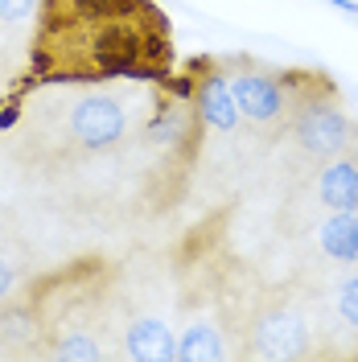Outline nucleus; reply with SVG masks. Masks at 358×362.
<instances>
[{
    "label": "nucleus",
    "mask_w": 358,
    "mask_h": 362,
    "mask_svg": "<svg viewBox=\"0 0 358 362\" xmlns=\"http://www.w3.org/2000/svg\"><path fill=\"white\" fill-rule=\"evenodd\" d=\"M309 350V334L296 309L276 305L255 321V354L264 358H301Z\"/></svg>",
    "instance_id": "nucleus-6"
},
{
    "label": "nucleus",
    "mask_w": 358,
    "mask_h": 362,
    "mask_svg": "<svg viewBox=\"0 0 358 362\" xmlns=\"http://www.w3.org/2000/svg\"><path fill=\"white\" fill-rule=\"evenodd\" d=\"M185 78H190V99L198 107L202 124L223 136L235 132L243 112L235 103V90H231V78H226V70H223V58H214V54L190 58L185 62Z\"/></svg>",
    "instance_id": "nucleus-4"
},
{
    "label": "nucleus",
    "mask_w": 358,
    "mask_h": 362,
    "mask_svg": "<svg viewBox=\"0 0 358 362\" xmlns=\"http://www.w3.org/2000/svg\"><path fill=\"white\" fill-rule=\"evenodd\" d=\"M124 346H128V358L140 362H165V358H178V346H173V334L161 317H140L128 325L124 334Z\"/></svg>",
    "instance_id": "nucleus-8"
},
{
    "label": "nucleus",
    "mask_w": 358,
    "mask_h": 362,
    "mask_svg": "<svg viewBox=\"0 0 358 362\" xmlns=\"http://www.w3.org/2000/svg\"><path fill=\"white\" fill-rule=\"evenodd\" d=\"M317 198L330 210H358V160L354 157L325 160V169L317 177Z\"/></svg>",
    "instance_id": "nucleus-7"
},
{
    "label": "nucleus",
    "mask_w": 358,
    "mask_h": 362,
    "mask_svg": "<svg viewBox=\"0 0 358 362\" xmlns=\"http://www.w3.org/2000/svg\"><path fill=\"white\" fill-rule=\"evenodd\" d=\"M325 4H334V8H342V13H354L358 17V0H325Z\"/></svg>",
    "instance_id": "nucleus-14"
},
{
    "label": "nucleus",
    "mask_w": 358,
    "mask_h": 362,
    "mask_svg": "<svg viewBox=\"0 0 358 362\" xmlns=\"http://www.w3.org/2000/svg\"><path fill=\"white\" fill-rule=\"evenodd\" d=\"M284 87H289V132L301 144V153L317 160L346 157L354 148V119L342 107L337 87L321 70H280Z\"/></svg>",
    "instance_id": "nucleus-2"
},
{
    "label": "nucleus",
    "mask_w": 358,
    "mask_h": 362,
    "mask_svg": "<svg viewBox=\"0 0 358 362\" xmlns=\"http://www.w3.org/2000/svg\"><path fill=\"white\" fill-rule=\"evenodd\" d=\"M337 313H342L346 325L358 329V276H346L342 280V288H337Z\"/></svg>",
    "instance_id": "nucleus-11"
},
{
    "label": "nucleus",
    "mask_w": 358,
    "mask_h": 362,
    "mask_svg": "<svg viewBox=\"0 0 358 362\" xmlns=\"http://www.w3.org/2000/svg\"><path fill=\"white\" fill-rule=\"evenodd\" d=\"M124 128H128V115L120 107V99H112V95H87L70 112V136L87 153H103V148L120 144Z\"/></svg>",
    "instance_id": "nucleus-5"
},
{
    "label": "nucleus",
    "mask_w": 358,
    "mask_h": 362,
    "mask_svg": "<svg viewBox=\"0 0 358 362\" xmlns=\"http://www.w3.org/2000/svg\"><path fill=\"white\" fill-rule=\"evenodd\" d=\"M37 17V0H0V25H21Z\"/></svg>",
    "instance_id": "nucleus-12"
},
{
    "label": "nucleus",
    "mask_w": 358,
    "mask_h": 362,
    "mask_svg": "<svg viewBox=\"0 0 358 362\" xmlns=\"http://www.w3.org/2000/svg\"><path fill=\"white\" fill-rule=\"evenodd\" d=\"M13 284H17V272H13L8 264H4V259H0V300L13 293Z\"/></svg>",
    "instance_id": "nucleus-13"
},
{
    "label": "nucleus",
    "mask_w": 358,
    "mask_h": 362,
    "mask_svg": "<svg viewBox=\"0 0 358 362\" xmlns=\"http://www.w3.org/2000/svg\"><path fill=\"white\" fill-rule=\"evenodd\" d=\"M50 354H54V358H99L103 350H99V341L91 338V334H67Z\"/></svg>",
    "instance_id": "nucleus-10"
},
{
    "label": "nucleus",
    "mask_w": 358,
    "mask_h": 362,
    "mask_svg": "<svg viewBox=\"0 0 358 362\" xmlns=\"http://www.w3.org/2000/svg\"><path fill=\"white\" fill-rule=\"evenodd\" d=\"M223 70L231 78V90H235V103L239 112L255 124V128H289V87L276 70L260 66L251 58H223Z\"/></svg>",
    "instance_id": "nucleus-3"
},
{
    "label": "nucleus",
    "mask_w": 358,
    "mask_h": 362,
    "mask_svg": "<svg viewBox=\"0 0 358 362\" xmlns=\"http://www.w3.org/2000/svg\"><path fill=\"white\" fill-rule=\"evenodd\" d=\"M173 74V25L157 0H37L25 90L67 83H165Z\"/></svg>",
    "instance_id": "nucleus-1"
},
{
    "label": "nucleus",
    "mask_w": 358,
    "mask_h": 362,
    "mask_svg": "<svg viewBox=\"0 0 358 362\" xmlns=\"http://www.w3.org/2000/svg\"><path fill=\"white\" fill-rule=\"evenodd\" d=\"M226 358V346H223V334L214 325H190L178 341V362H219Z\"/></svg>",
    "instance_id": "nucleus-9"
}]
</instances>
